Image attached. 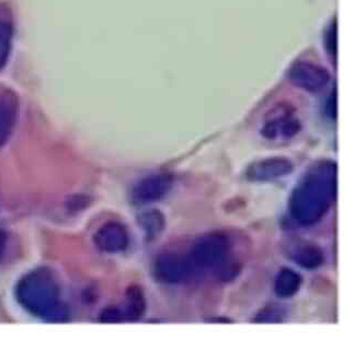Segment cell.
Instances as JSON below:
<instances>
[{
    "instance_id": "cell-1",
    "label": "cell",
    "mask_w": 354,
    "mask_h": 337,
    "mask_svg": "<svg viewBox=\"0 0 354 337\" xmlns=\"http://www.w3.org/2000/svg\"><path fill=\"white\" fill-rule=\"evenodd\" d=\"M17 298L24 309L41 319L53 322L66 319L61 290L48 269H37L24 276L17 286Z\"/></svg>"
},
{
    "instance_id": "cell-2",
    "label": "cell",
    "mask_w": 354,
    "mask_h": 337,
    "mask_svg": "<svg viewBox=\"0 0 354 337\" xmlns=\"http://www.w3.org/2000/svg\"><path fill=\"white\" fill-rule=\"evenodd\" d=\"M288 78L296 87L308 91H317L325 87L330 80V74L322 65L312 61H299L290 67Z\"/></svg>"
},
{
    "instance_id": "cell-3",
    "label": "cell",
    "mask_w": 354,
    "mask_h": 337,
    "mask_svg": "<svg viewBox=\"0 0 354 337\" xmlns=\"http://www.w3.org/2000/svg\"><path fill=\"white\" fill-rule=\"evenodd\" d=\"M18 102L9 91H0V147L7 142L17 121Z\"/></svg>"
},
{
    "instance_id": "cell-4",
    "label": "cell",
    "mask_w": 354,
    "mask_h": 337,
    "mask_svg": "<svg viewBox=\"0 0 354 337\" xmlns=\"http://www.w3.org/2000/svg\"><path fill=\"white\" fill-rule=\"evenodd\" d=\"M95 243L101 250L117 251L124 247L127 240L121 227L117 224H106L102 227L95 237Z\"/></svg>"
},
{
    "instance_id": "cell-5",
    "label": "cell",
    "mask_w": 354,
    "mask_h": 337,
    "mask_svg": "<svg viewBox=\"0 0 354 337\" xmlns=\"http://www.w3.org/2000/svg\"><path fill=\"white\" fill-rule=\"evenodd\" d=\"M12 41V30L7 22L0 20V69L8 61Z\"/></svg>"
},
{
    "instance_id": "cell-6",
    "label": "cell",
    "mask_w": 354,
    "mask_h": 337,
    "mask_svg": "<svg viewBox=\"0 0 354 337\" xmlns=\"http://www.w3.org/2000/svg\"><path fill=\"white\" fill-rule=\"evenodd\" d=\"M325 45L328 54L330 56L333 63L337 61V52H338V35H337V22H331L325 33Z\"/></svg>"
},
{
    "instance_id": "cell-7",
    "label": "cell",
    "mask_w": 354,
    "mask_h": 337,
    "mask_svg": "<svg viewBox=\"0 0 354 337\" xmlns=\"http://www.w3.org/2000/svg\"><path fill=\"white\" fill-rule=\"evenodd\" d=\"M6 241H7V238H6L5 233L0 231V260L3 258V252H5Z\"/></svg>"
}]
</instances>
